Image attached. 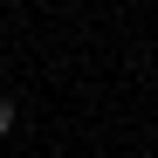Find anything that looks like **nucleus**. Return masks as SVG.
Masks as SVG:
<instances>
[{
	"instance_id": "nucleus-2",
	"label": "nucleus",
	"mask_w": 158,
	"mask_h": 158,
	"mask_svg": "<svg viewBox=\"0 0 158 158\" xmlns=\"http://www.w3.org/2000/svg\"><path fill=\"white\" fill-rule=\"evenodd\" d=\"M0 7H21V0H0Z\"/></svg>"
},
{
	"instance_id": "nucleus-1",
	"label": "nucleus",
	"mask_w": 158,
	"mask_h": 158,
	"mask_svg": "<svg viewBox=\"0 0 158 158\" xmlns=\"http://www.w3.org/2000/svg\"><path fill=\"white\" fill-rule=\"evenodd\" d=\"M14 117H21V110H14V96H0V138L14 131Z\"/></svg>"
}]
</instances>
